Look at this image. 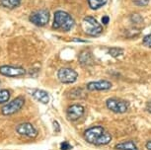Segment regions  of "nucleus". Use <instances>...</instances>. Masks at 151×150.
<instances>
[{
	"label": "nucleus",
	"instance_id": "obj_1",
	"mask_svg": "<svg viewBox=\"0 0 151 150\" xmlns=\"http://www.w3.org/2000/svg\"><path fill=\"white\" fill-rule=\"evenodd\" d=\"M84 138L87 142L96 146H103L112 141V135L103 126H93L84 131Z\"/></svg>",
	"mask_w": 151,
	"mask_h": 150
},
{
	"label": "nucleus",
	"instance_id": "obj_2",
	"mask_svg": "<svg viewBox=\"0 0 151 150\" xmlns=\"http://www.w3.org/2000/svg\"><path fill=\"white\" fill-rule=\"evenodd\" d=\"M75 25L73 17L63 10H58L53 14L52 29L60 30L62 32H69Z\"/></svg>",
	"mask_w": 151,
	"mask_h": 150
},
{
	"label": "nucleus",
	"instance_id": "obj_3",
	"mask_svg": "<svg viewBox=\"0 0 151 150\" xmlns=\"http://www.w3.org/2000/svg\"><path fill=\"white\" fill-rule=\"evenodd\" d=\"M84 33L91 37H98L103 33V26L92 16H86L82 21Z\"/></svg>",
	"mask_w": 151,
	"mask_h": 150
},
{
	"label": "nucleus",
	"instance_id": "obj_4",
	"mask_svg": "<svg viewBox=\"0 0 151 150\" xmlns=\"http://www.w3.org/2000/svg\"><path fill=\"white\" fill-rule=\"evenodd\" d=\"M30 22L38 27H45L50 20V13L47 9H40L31 14L29 17Z\"/></svg>",
	"mask_w": 151,
	"mask_h": 150
},
{
	"label": "nucleus",
	"instance_id": "obj_5",
	"mask_svg": "<svg viewBox=\"0 0 151 150\" xmlns=\"http://www.w3.org/2000/svg\"><path fill=\"white\" fill-rule=\"evenodd\" d=\"M25 105V98L23 96H19L16 97L15 99H13L12 101L9 102L8 104L4 105L1 109L2 115L4 116H11L14 115L16 113H18Z\"/></svg>",
	"mask_w": 151,
	"mask_h": 150
},
{
	"label": "nucleus",
	"instance_id": "obj_6",
	"mask_svg": "<svg viewBox=\"0 0 151 150\" xmlns=\"http://www.w3.org/2000/svg\"><path fill=\"white\" fill-rule=\"evenodd\" d=\"M107 108L116 114H124L129 110V103L119 98H110L106 101Z\"/></svg>",
	"mask_w": 151,
	"mask_h": 150
},
{
	"label": "nucleus",
	"instance_id": "obj_7",
	"mask_svg": "<svg viewBox=\"0 0 151 150\" xmlns=\"http://www.w3.org/2000/svg\"><path fill=\"white\" fill-rule=\"evenodd\" d=\"M58 80L63 84H72L78 78L77 72L69 67H62L58 71Z\"/></svg>",
	"mask_w": 151,
	"mask_h": 150
},
{
	"label": "nucleus",
	"instance_id": "obj_8",
	"mask_svg": "<svg viewBox=\"0 0 151 150\" xmlns=\"http://www.w3.org/2000/svg\"><path fill=\"white\" fill-rule=\"evenodd\" d=\"M0 74L6 77H20L26 74V70L21 66L2 65L0 66Z\"/></svg>",
	"mask_w": 151,
	"mask_h": 150
},
{
	"label": "nucleus",
	"instance_id": "obj_9",
	"mask_svg": "<svg viewBox=\"0 0 151 150\" xmlns=\"http://www.w3.org/2000/svg\"><path fill=\"white\" fill-rule=\"evenodd\" d=\"M84 107L79 104H74L69 106L66 110V118L70 121H76L79 118L83 117L84 115Z\"/></svg>",
	"mask_w": 151,
	"mask_h": 150
},
{
	"label": "nucleus",
	"instance_id": "obj_10",
	"mask_svg": "<svg viewBox=\"0 0 151 150\" xmlns=\"http://www.w3.org/2000/svg\"><path fill=\"white\" fill-rule=\"evenodd\" d=\"M17 133L23 136H27L30 138H35L38 135V131L34 127V126L30 123H22L16 127Z\"/></svg>",
	"mask_w": 151,
	"mask_h": 150
},
{
	"label": "nucleus",
	"instance_id": "obj_11",
	"mask_svg": "<svg viewBox=\"0 0 151 150\" xmlns=\"http://www.w3.org/2000/svg\"><path fill=\"white\" fill-rule=\"evenodd\" d=\"M112 83L107 80L92 81L87 84L88 91H108L112 88Z\"/></svg>",
	"mask_w": 151,
	"mask_h": 150
},
{
	"label": "nucleus",
	"instance_id": "obj_12",
	"mask_svg": "<svg viewBox=\"0 0 151 150\" xmlns=\"http://www.w3.org/2000/svg\"><path fill=\"white\" fill-rule=\"evenodd\" d=\"M78 61L82 66H90L94 63L93 55L89 50H82L78 55Z\"/></svg>",
	"mask_w": 151,
	"mask_h": 150
},
{
	"label": "nucleus",
	"instance_id": "obj_13",
	"mask_svg": "<svg viewBox=\"0 0 151 150\" xmlns=\"http://www.w3.org/2000/svg\"><path fill=\"white\" fill-rule=\"evenodd\" d=\"M33 98L36 99L37 101H39L42 104H47L50 102V96L45 91L41 89H34L31 91Z\"/></svg>",
	"mask_w": 151,
	"mask_h": 150
},
{
	"label": "nucleus",
	"instance_id": "obj_14",
	"mask_svg": "<svg viewBox=\"0 0 151 150\" xmlns=\"http://www.w3.org/2000/svg\"><path fill=\"white\" fill-rule=\"evenodd\" d=\"M21 3H22V0H0L1 6L9 10L15 9V8L19 7Z\"/></svg>",
	"mask_w": 151,
	"mask_h": 150
},
{
	"label": "nucleus",
	"instance_id": "obj_15",
	"mask_svg": "<svg viewBox=\"0 0 151 150\" xmlns=\"http://www.w3.org/2000/svg\"><path fill=\"white\" fill-rule=\"evenodd\" d=\"M86 94H85L84 90L82 88H74L70 90V92L68 93V97L70 100H78V99H83Z\"/></svg>",
	"mask_w": 151,
	"mask_h": 150
},
{
	"label": "nucleus",
	"instance_id": "obj_16",
	"mask_svg": "<svg viewBox=\"0 0 151 150\" xmlns=\"http://www.w3.org/2000/svg\"><path fill=\"white\" fill-rule=\"evenodd\" d=\"M116 150H138L136 144L133 141H124V142L119 143L115 146Z\"/></svg>",
	"mask_w": 151,
	"mask_h": 150
},
{
	"label": "nucleus",
	"instance_id": "obj_17",
	"mask_svg": "<svg viewBox=\"0 0 151 150\" xmlns=\"http://www.w3.org/2000/svg\"><path fill=\"white\" fill-rule=\"evenodd\" d=\"M89 7L92 10H97L99 8L103 7L105 4H107L108 0H87Z\"/></svg>",
	"mask_w": 151,
	"mask_h": 150
},
{
	"label": "nucleus",
	"instance_id": "obj_18",
	"mask_svg": "<svg viewBox=\"0 0 151 150\" xmlns=\"http://www.w3.org/2000/svg\"><path fill=\"white\" fill-rule=\"evenodd\" d=\"M108 53L112 57H119V56L124 55V50L121 49V47H111V49H109Z\"/></svg>",
	"mask_w": 151,
	"mask_h": 150
},
{
	"label": "nucleus",
	"instance_id": "obj_19",
	"mask_svg": "<svg viewBox=\"0 0 151 150\" xmlns=\"http://www.w3.org/2000/svg\"><path fill=\"white\" fill-rule=\"evenodd\" d=\"M10 99V92L6 89L0 90V104H5Z\"/></svg>",
	"mask_w": 151,
	"mask_h": 150
},
{
	"label": "nucleus",
	"instance_id": "obj_20",
	"mask_svg": "<svg viewBox=\"0 0 151 150\" xmlns=\"http://www.w3.org/2000/svg\"><path fill=\"white\" fill-rule=\"evenodd\" d=\"M133 3H134L136 6H146V5L149 3L150 0H132Z\"/></svg>",
	"mask_w": 151,
	"mask_h": 150
},
{
	"label": "nucleus",
	"instance_id": "obj_21",
	"mask_svg": "<svg viewBox=\"0 0 151 150\" xmlns=\"http://www.w3.org/2000/svg\"><path fill=\"white\" fill-rule=\"evenodd\" d=\"M142 42H143V44L145 47H150V49H151V34H150V35H147L146 37H144Z\"/></svg>",
	"mask_w": 151,
	"mask_h": 150
},
{
	"label": "nucleus",
	"instance_id": "obj_22",
	"mask_svg": "<svg viewBox=\"0 0 151 150\" xmlns=\"http://www.w3.org/2000/svg\"><path fill=\"white\" fill-rule=\"evenodd\" d=\"M71 148H72V146H71L68 142H66V141H64V142H62L60 144V149L61 150H70Z\"/></svg>",
	"mask_w": 151,
	"mask_h": 150
},
{
	"label": "nucleus",
	"instance_id": "obj_23",
	"mask_svg": "<svg viewBox=\"0 0 151 150\" xmlns=\"http://www.w3.org/2000/svg\"><path fill=\"white\" fill-rule=\"evenodd\" d=\"M109 22H110V17L109 16L105 15V16L102 17V24H103V25H106V26H107V25L109 24Z\"/></svg>",
	"mask_w": 151,
	"mask_h": 150
},
{
	"label": "nucleus",
	"instance_id": "obj_24",
	"mask_svg": "<svg viewBox=\"0 0 151 150\" xmlns=\"http://www.w3.org/2000/svg\"><path fill=\"white\" fill-rule=\"evenodd\" d=\"M52 124H53V127H55V131L56 132H59V131H60V126H59V124L58 123V121H53Z\"/></svg>",
	"mask_w": 151,
	"mask_h": 150
},
{
	"label": "nucleus",
	"instance_id": "obj_25",
	"mask_svg": "<svg viewBox=\"0 0 151 150\" xmlns=\"http://www.w3.org/2000/svg\"><path fill=\"white\" fill-rule=\"evenodd\" d=\"M72 42H87V41L82 39H73Z\"/></svg>",
	"mask_w": 151,
	"mask_h": 150
},
{
	"label": "nucleus",
	"instance_id": "obj_26",
	"mask_svg": "<svg viewBox=\"0 0 151 150\" xmlns=\"http://www.w3.org/2000/svg\"><path fill=\"white\" fill-rule=\"evenodd\" d=\"M146 110L151 114V101L147 103V105H146Z\"/></svg>",
	"mask_w": 151,
	"mask_h": 150
},
{
	"label": "nucleus",
	"instance_id": "obj_27",
	"mask_svg": "<svg viewBox=\"0 0 151 150\" xmlns=\"http://www.w3.org/2000/svg\"><path fill=\"white\" fill-rule=\"evenodd\" d=\"M146 148L148 150H151V141H148V142L146 143Z\"/></svg>",
	"mask_w": 151,
	"mask_h": 150
},
{
	"label": "nucleus",
	"instance_id": "obj_28",
	"mask_svg": "<svg viewBox=\"0 0 151 150\" xmlns=\"http://www.w3.org/2000/svg\"><path fill=\"white\" fill-rule=\"evenodd\" d=\"M0 84H1V83H0Z\"/></svg>",
	"mask_w": 151,
	"mask_h": 150
}]
</instances>
